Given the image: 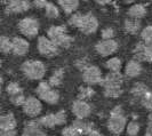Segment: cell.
I'll use <instances>...</instances> for the list:
<instances>
[{
    "label": "cell",
    "instance_id": "28",
    "mask_svg": "<svg viewBox=\"0 0 152 136\" xmlns=\"http://www.w3.org/2000/svg\"><path fill=\"white\" fill-rule=\"evenodd\" d=\"M95 95V91L91 88V86L87 85V86H81L78 91V99H83V101H87Z\"/></svg>",
    "mask_w": 152,
    "mask_h": 136
},
{
    "label": "cell",
    "instance_id": "39",
    "mask_svg": "<svg viewBox=\"0 0 152 136\" xmlns=\"http://www.w3.org/2000/svg\"><path fill=\"white\" fill-rule=\"evenodd\" d=\"M91 65V64L89 63L88 58H86V57H84V58H79V60L76 62L77 69H78V70H80V71H83V72H84L87 68H89Z\"/></svg>",
    "mask_w": 152,
    "mask_h": 136
},
{
    "label": "cell",
    "instance_id": "4",
    "mask_svg": "<svg viewBox=\"0 0 152 136\" xmlns=\"http://www.w3.org/2000/svg\"><path fill=\"white\" fill-rule=\"evenodd\" d=\"M20 32L22 33L25 38H34L37 37V34L39 33V28H40V24H39V21L34 17H24L22 18L20 22H18V25H17Z\"/></svg>",
    "mask_w": 152,
    "mask_h": 136
},
{
    "label": "cell",
    "instance_id": "29",
    "mask_svg": "<svg viewBox=\"0 0 152 136\" xmlns=\"http://www.w3.org/2000/svg\"><path fill=\"white\" fill-rule=\"evenodd\" d=\"M0 50L2 54H9L13 50V39H9L6 36L0 37Z\"/></svg>",
    "mask_w": 152,
    "mask_h": 136
},
{
    "label": "cell",
    "instance_id": "7",
    "mask_svg": "<svg viewBox=\"0 0 152 136\" xmlns=\"http://www.w3.org/2000/svg\"><path fill=\"white\" fill-rule=\"evenodd\" d=\"M23 112L26 114L30 118H36L42 111V103L41 99L39 97H34V96H30L26 97L25 103L22 106Z\"/></svg>",
    "mask_w": 152,
    "mask_h": 136
},
{
    "label": "cell",
    "instance_id": "44",
    "mask_svg": "<svg viewBox=\"0 0 152 136\" xmlns=\"http://www.w3.org/2000/svg\"><path fill=\"white\" fill-rule=\"evenodd\" d=\"M144 136H152V132H150V130H146L145 132Z\"/></svg>",
    "mask_w": 152,
    "mask_h": 136
},
{
    "label": "cell",
    "instance_id": "21",
    "mask_svg": "<svg viewBox=\"0 0 152 136\" xmlns=\"http://www.w3.org/2000/svg\"><path fill=\"white\" fill-rule=\"evenodd\" d=\"M124 29L125 31L128 33V34H137L138 32H141V22L140 20H135V18H127L125 21V24H124Z\"/></svg>",
    "mask_w": 152,
    "mask_h": 136
},
{
    "label": "cell",
    "instance_id": "2",
    "mask_svg": "<svg viewBox=\"0 0 152 136\" xmlns=\"http://www.w3.org/2000/svg\"><path fill=\"white\" fill-rule=\"evenodd\" d=\"M21 69L23 75L31 80H41L46 73V65L38 60L25 61Z\"/></svg>",
    "mask_w": 152,
    "mask_h": 136
},
{
    "label": "cell",
    "instance_id": "38",
    "mask_svg": "<svg viewBox=\"0 0 152 136\" xmlns=\"http://www.w3.org/2000/svg\"><path fill=\"white\" fill-rule=\"evenodd\" d=\"M114 34L115 32L112 28H105L101 31V38L102 40H110V39L114 38Z\"/></svg>",
    "mask_w": 152,
    "mask_h": 136
},
{
    "label": "cell",
    "instance_id": "10",
    "mask_svg": "<svg viewBox=\"0 0 152 136\" xmlns=\"http://www.w3.org/2000/svg\"><path fill=\"white\" fill-rule=\"evenodd\" d=\"M83 80L89 86L101 85L102 80H103V76H102V72L99 67L91 65L89 68L86 69L83 72Z\"/></svg>",
    "mask_w": 152,
    "mask_h": 136
},
{
    "label": "cell",
    "instance_id": "17",
    "mask_svg": "<svg viewBox=\"0 0 152 136\" xmlns=\"http://www.w3.org/2000/svg\"><path fill=\"white\" fill-rule=\"evenodd\" d=\"M45 127H42L39 121L31 120L25 124L24 126V133L29 136H48L45 132Z\"/></svg>",
    "mask_w": 152,
    "mask_h": 136
},
{
    "label": "cell",
    "instance_id": "5",
    "mask_svg": "<svg viewBox=\"0 0 152 136\" xmlns=\"http://www.w3.org/2000/svg\"><path fill=\"white\" fill-rule=\"evenodd\" d=\"M37 47H38L39 53L41 54L45 57H54L57 54L60 53V48L54 42L53 40L46 36H41L38 38V42H37Z\"/></svg>",
    "mask_w": 152,
    "mask_h": 136
},
{
    "label": "cell",
    "instance_id": "32",
    "mask_svg": "<svg viewBox=\"0 0 152 136\" xmlns=\"http://www.w3.org/2000/svg\"><path fill=\"white\" fill-rule=\"evenodd\" d=\"M140 129H141L140 124L135 120H132L126 126V133L128 136H137L140 133Z\"/></svg>",
    "mask_w": 152,
    "mask_h": 136
},
{
    "label": "cell",
    "instance_id": "41",
    "mask_svg": "<svg viewBox=\"0 0 152 136\" xmlns=\"http://www.w3.org/2000/svg\"><path fill=\"white\" fill-rule=\"evenodd\" d=\"M0 136H17L16 129L14 130H0Z\"/></svg>",
    "mask_w": 152,
    "mask_h": 136
},
{
    "label": "cell",
    "instance_id": "6",
    "mask_svg": "<svg viewBox=\"0 0 152 136\" xmlns=\"http://www.w3.org/2000/svg\"><path fill=\"white\" fill-rule=\"evenodd\" d=\"M6 93H7L9 101L16 106H23V104L25 103L26 97L23 93V89L21 88V86L17 83H9L6 87Z\"/></svg>",
    "mask_w": 152,
    "mask_h": 136
},
{
    "label": "cell",
    "instance_id": "27",
    "mask_svg": "<svg viewBox=\"0 0 152 136\" xmlns=\"http://www.w3.org/2000/svg\"><path fill=\"white\" fill-rule=\"evenodd\" d=\"M148 89L149 88H148L146 85H144L143 83H137L132 88V96L135 98L136 101H140V98L144 95Z\"/></svg>",
    "mask_w": 152,
    "mask_h": 136
},
{
    "label": "cell",
    "instance_id": "33",
    "mask_svg": "<svg viewBox=\"0 0 152 136\" xmlns=\"http://www.w3.org/2000/svg\"><path fill=\"white\" fill-rule=\"evenodd\" d=\"M138 102L144 106L146 110L152 111V91L148 89L144 95L140 98V101H138Z\"/></svg>",
    "mask_w": 152,
    "mask_h": 136
},
{
    "label": "cell",
    "instance_id": "14",
    "mask_svg": "<svg viewBox=\"0 0 152 136\" xmlns=\"http://www.w3.org/2000/svg\"><path fill=\"white\" fill-rule=\"evenodd\" d=\"M124 83V75L121 72H109L107 76L103 77L101 86L105 87H122Z\"/></svg>",
    "mask_w": 152,
    "mask_h": 136
},
{
    "label": "cell",
    "instance_id": "31",
    "mask_svg": "<svg viewBox=\"0 0 152 136\" xmlns=\"http://www.w3.org/2000/svg\"><path fill=\"white\" fill-rule=\"evenodd\" d=\"M45 14L48 18H57L60 16V9L53 2H48L47 7L45 8Z\"/></svg>",
    "mask_w": 152,
    "mask_h": 136
},
{
    "label": "cell",
    "instance_id": "42",
    "mask_svg": "<svg viewBox=\"0 0 152 136\" xmlns=\"http://www.w3.org/2000/svg\"><path fill=\"white\" fill-rule=\"evenodd\" d=\"M87 136H104V135H103V134H101L99 130L95 128L94 130H91V133H89V134H88Z\"/></svg>",
    "mask_w": 152,
    "mask_h": 136
},
{
    "label": "cell",
    "instance_id": "8",
    "mask_svg": "<svg viewBox=\"0 0 152 136\" xmlns=\"http://www.w3.org/2000/svg\"><path fill=\"white\" fill-rule=\"evenodd\" d=\"M134 58L140 62L152 63V45H148L143 41L138 42L133 50Z\"/></svg>",
    "mask_w": 152,
    "mask_h": 136
},
{
    "label": "cell",
    "instance_id": "46",
    "mask_svg": "<svg viewBox=\"0 0 152 136\" xmlns=\"http://www.w3.org/2000/svg\"><path fill=\"white\" fill-rule=\"evenodd\" d=\"M83 1H87V0H83Z\"/></svg>",
    "mask_w": 152,
    "mask_h": 136
},
{
    "label": "cell",
    "instance_id": "3",
    "mask_svg": "<svg viewBox=\"0 0 152 136\" xmlns=\"http://www.w3.org/2000/svg\"><path fill=\"white\" fill-rule=\"evenodd\" d=\"M37 96L42 102H46L48 104H56L60 101V93L57 89L52 87L48 81H41L37 86Z\"/></svg>",
    "mask_w": 152,
    "mask_h": 136
},
{
    "label": "cell",
    "instance_id": "12",
    "mask_svg": "<svg viewBox=\"0 0 152 136\" xmlns=\"http://www.w3.org/2000/svg\"><path fill=\"white\" fill-rule=\"evenodd\" d=\"M95 49L99 55L103 56V57H107V56H111L112 54H114L118 49V42L114 40V39H110V40H101L99 41L96 46H95Z\"/></svg>",
    "mask_w": 152,
    "mask_h": 136
},
{
    "label": "cell",
    "instance_id": "30",
    "mask_svg": "<svg viewBox=\"0 0 152 136\" xmlns=\"http://www.w3.org/2000/svg\"><path fill=\"white\" fill-rule=\"evenodd\" d=\"M122 91H124L122 87H105V88H103L104 95L110 98H117L121 96Z\"/></svg>",
    "mask_w": 152,
    "mask_h": 136
},
{
    "label": "cell",
    "instance_id": "45",
    "mask_svg": "<svg viewBox=\"0 0 152 136\" xmlns=\"http://www.w3.org/2000/svg\"><path fill=\"white\" fill-rule=\"evenodd\" d=\"M21 136H29V135H28V134H25V133H23V134Z\"/></svg>",
    "mask_w": 152,
    "mask_h": 136
},
{
    "label": "cell",
    "instance_id": "43",
    "mask_svg": "<svg viewBox=\"0 0 152 136\" xmlns=\"http://www.w3.org/2000/svg\"><path fill=\"white\" fill-rule=\"evenodd\" d=\"M95 1H96L99 5H103V6H104V5H107V4H110V2H111V0H95Z\"/></svg>",
    "mask_w": 152,
    "mask_h": 136
},
{
    "label": "cell",
    "instance_id": "13",
    "mask_svg": "<svg viewBox=\"0 0 152 136\" xmlns=\"http://www.w3.org/2000/svg\"><path fill=\"white\" fill-rule=\"evenodd\" d=\"M99 29V21L96 18V16L93 15L91 13L84 14L83 23L79 28V30L81 31L84 34H91Z\"/></svg>",
    "mask_w": 152,
    "mask_h": 136
},
{
    "label": "cell",
    "instance_id": "24",
    "mask_svg": "<svg viewBox=\"0 0 152 136\" xmlns=\"http://www.w3.org/2000/svg\"><path fill=\"white\" fill-rule=\"evenodd\" d=\"M63 78H64V70L63 69H57L56 71H54L53 75L49 77L48 83L52 87H58L63 83Z\"/></svg>",
    "mask_w": 152,
    "mask_h": 136
},
{
    "label": "cell",
    "instance_id": "18",
    "mask_svg": "<svg viewBox=\"0 0 152 136\" xmlns=\"http://www.w3.org/2000/svg\"><path fill=\"white\" fill-rule=\"evenodd\" d=\"M17 126V121H16L15 116L9 112L4 116H1L0 118V130H14Z\"/></svg>",
    "mask_w": 152,
    "mask_h": 136
},
{
    "label": "cell",
    "instance_id": "22",
    "mask_svg": "<svg viewBox=\"0 0 152 136\" xmlns=\"http://www.w3.org/2000/svg\"><path fill=\"white\" fill-rule=\"evenodd\" d=\"M66 33H68V31H66L65 26H63V25H53L47 31V37L50 38L55 42L56 40H58L61 37H63Z\"/></svg>",
    "mask_w": 152,
    "mask_h": 136
},
{
    "label": "cell",
    "instance_id": "36",
    "mask_svg": "<svg viewBox=\"0 0 152 136\" xmlns=\"http://www.w3.org/2000/svg\"><path fill=\"white\" fill-rule=\"evenodd\" d=\"M62 136H84L76 127L71 126H66L62 129Z\"/></svg>",
    "mask_w": 152,
    "mask_h": 136
},
{
    "label": "cell",
    "instance_id": "20",
    "mask_svg": "<svg viewBox=\"0 0 152 136\" xmlns=\"http://www.w3.org/2000/svg\"><path fill=\"white\" fill-rule=\"evenodd\" d=\"M148 13V9L143 4H135L133 6H130L127 14L130 18H135V20H141Z\"/></svg>",
    "mask_w": 152,
    "mask_h": 136
},
{
    "label": "cell",
    "instance_id": "1",
    "mask_svg": "<svg viewBox=\"0 0 152 136\" xmlns=\"http://www.w3.org/2000/svg\"><path fill=\"white\" fill-rule=\"evenodd\" d=\"M126 126L127 118L125 116V111L120 105H117L110 113V118L107 120V129L114 135H119L126 129Z\"/></svg>",
    "mask_w": 152,
    "mask_h": 136
},
{
    "label": "cell",
    "instance_id": "23",
    "mask_svg": "<svg viewBox=\"0 0 152 136\" xmlns=\"http://www.w3.org/2000/svg\"><path fill=\"white\" fill-rule=\"evenodd\" d=\"M58 5L66 14H73L79 7V0H58Z\"/></svg>",
    "mask_w": 152,
    "mask_h": 136
},
{
    "label": "cell",
    "instance_id": "19",
    "mask_svg": "<svg viewBox=\"0 0 152 136\" xmlns=\"http://www.w3.org/2000/svg\"><path fill=\"white\" fill-rule=\"evenodd\" d=\"M72 126L76 127L83 135H88L91 130L95 129V125L94 122L91 121H86L85 119H76V120L72 122Z\"/></svg>",
    "mask_w": 152,
    "mask_h": 136
},
{
    "label": "cell",
    "instance_id": "15",
    "mask_svg": "<svg viewBox=\"0 0 152 136\" xmlns=\"http://www.w3.org/2000/svg\"><path fill=\"white\" fill-rule=\"evenodd\" d=\"M30 49V44L28 39L22 37H14L13 38V50L12 53L16 56H24Z\"/></svg>",
    "mask_w": 152,
    "mask_h": 136
},
{
    "label": "cell",
    "instance_id": "25",
    "mask_svg": "<svg viewBox=\"0 0 152 136\" xmlns=\"http://www.w3.org/2000/svg\"><path fill=\"white\" fill-rule=\"evenodd\" d=\"M105 67L110 72H120L122 69V62L119 57H110L105 62Z\"/></svg>",
    "mask_w": 152,
    "mask_h": 136
},
{
    "label": "cell",
    "instance_id": "40",
    "mask_svg": "<svg viewBox=\"0 0 152 136\" xmlns=\"http://www.w3.org/2000/svg\"><path fill=\"white\" fill-rule=\"evenodd\" d=\"M32 5L38 9H45L48 5V1L47 0H33L32 1Z\"/></svg>",
    "mask_w": 152,
    "mask_h": 136
},
{
    "label": "cell",
    "instance_id": "11",
    "mask_svg": "<svg viewBox=\"0 0 152 136\" xmlns=\"http://www.w3.org/2000/svg\"><path fill=\"white\" fill-rule=\"evenodd\" d=\"M71 110L77 119H86L91 113V107L89 103L87 101H83V99H76L72 103Z\"/></svg>",
    "mask_w": 152,
    "mask_h": 136
},
{
    "label": "cell",
    "instance_id": "26",
    "mask_svg": "<svg viewBox=\"0 0 152 136\" xmlns=\"http://www.w3.org/2000/svg\"><path fill=\"white\" fill-rule=\"evenodd\" d=\"M39 124L45 127V128H53L56 125V118H55V113H48L46 116H42L39 118Z\"/></svg>",
    "mask_w": 152,
    "mask_h": 136
},
{
    "label": "cell",
    "instance_id": "37",
    "mask_svg": "<svg viewBox=\"0 0 152 136\" xmlns=\"http://www.w3.org/2000/svg\"><path fill=\"white\" fill-rule=\"evenodd\" d=\"M55 118H56V125L57 126H62L64 124H66L68 121V114L65 112V110H60L55 113Z\"/></svg>",
    "mask_w": 152,
    "mask_h": 136
},
{
    "label": "cell",
    "instance_id": "34",
    "mask_svg": "<svg viewBox=\"0 0 152 136\" xmlns=\"http://www.w3.org/2000/svg\"><path fill=\"white\" fill-rule=\"evenodd\" d=\"M83 18H84V15H83L81 13L76 12V13L71 14L70 18H69V24H70L71 26L76 28V29H79L80 25H81V23H83Z\"/></svg>",
    "mask_w": 152,
    "mask_h": 136
},
{
    "label": "cell",
    "instance_id": "16",
    "mask_svg": "<svg viewBox=\"0 0 152 136\" xmlns=\"http://www.w3.org/2000/svg\"><path fill=\"white\" fill-rule=\"evenodd\" d=\"M142 70H143V68H142L141 62L135 60V58H133V60L128 61L126 63L125 69H124V73H125V76L128 77V78H135V77H138L141 75Z\"/></svg>",
    "mask_w": 152,
    "mask_h": 136
},
{
    "label": "cell",
    "instance_id": "9",
    "mask_svg": "<svg viewBox=\"0 0 152 136\" xmlns=\"http://www.w3.org/2000/svg\"><path fill=\"white\" fill-rule=\"evenodd\" d=\"M30 0H7L5 5V12L7 14H18L28 12L31 8Z\"/></svg>",
    "mask_w": 152,
    "mask_h": 136
},
{
    "label": "cell",
    "instance_id": "35",
    "mask_svg": "<svg viewBox=\"0 0 152 136\" xmlns=\"http://www.w3.org/2000/svg\"><path fill=\"white\" fill-rule=\"evenodd\" d=\"M141 38H142L143 42L148 44V45H152V25H148L144 29H142Z\"/></svg>",
    "mask_w": 152,
    "mask_h": 136
}]
</instances>
